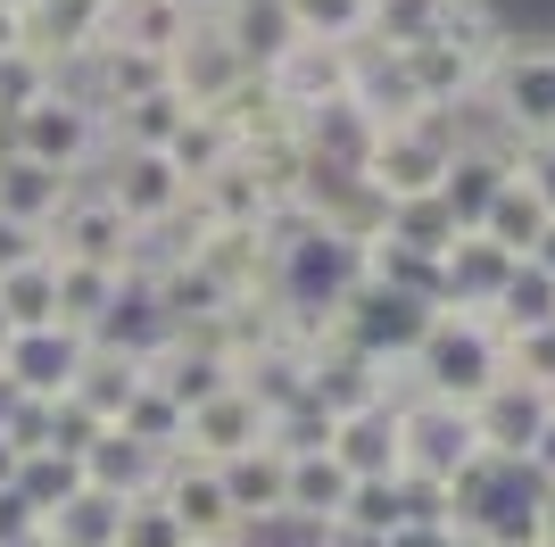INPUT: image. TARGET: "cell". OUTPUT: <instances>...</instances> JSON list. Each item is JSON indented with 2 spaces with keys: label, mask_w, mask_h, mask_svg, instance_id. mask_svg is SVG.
<instances>
[{
  "label": "cell",
  "mask_w": 555,
  "mask_h": 547,
  "mask_svg": "<svg viewBox=\"0 0 555 547\" xmlns=\"http://www.w3.org/2000/svg\"><path fill=\"white\" fill-rule=\"evenodd\" d=\"M448 158H456V125H448V109H423V116H406V125H390V133H373V150H365V166H357V182H365L382 207L440 200Z\"/></svg>",
  "instance_id": "obj_1"
},
{
  "label": "cell",
  "mask_w": 555,
  "mask_h": 547,
  "mask_svg": "<svg viewBox=\"0 0 555 547\" xmlns=\"http://www.w3.org/2000/svg\"><path fill=\"white\" fill-rule=\"evenodd\" d=\"M489 116L506 125V141H555V34H506V50L489 59V84H481Z\"/></svg>",
  "instance_id": "obj_2"
},
{
  "label": "cell",
  "mask_w": 555,
  "mask_h": 547,
  "mask_svg": "<svg viewBox=\"0 0 555 547\" xmlns=\"http://www.w3.org/2000/svg\"><path fill=\"white\" fill-rule=\"evenodd\" d=\"M0 141H9L17 158L50 166V175L83 182L100 158H108V116H100V109H83V100H67V91L50 84V91H42V100H34L25 116H9V125H0Z\"/></svg>",
  "instance_id": "obj_3"
},
{
  "label": "cell",
  "mask_w": 555,
  "mask_h": 547,
  "mask_svg": "<svg viewBox=\"0 0 555 547\" xmlns=\"http://www.w3.org/2000/svg\"><path fill=\"white\" fill-rule=\"evenodd\" d=\"M92 191H100V200H108L133 232H166V225L191 207V182L175 175V158H166V150H108Z\"/></svg>",
  "instance_id": "obj_4"
},
{
  "label": "cell",
  "mask_w": 555,
  "mask_h": 547,
  "mask_svg": "<svg viewBox=\"0 0 555 547\" xmlns=\"http://www.w3.org/2000/svg\"><path fill=\"white\" fill-rule=\"evenodd\" d=\"M166 84L183 91V109H224L232 91L249 84V59L224 42V25H216V17H199L183 34V50L166 59Z\"/></svg>",
  "instance_id": "obj_5"
},
{
  "label": "cell",
  "mask_w": 555,
  "mask_h": 547,
  "mask_svg": "<svg viewBox=\"0 0 555 547\" xmlns=\"http://www.w3.org/2000/svg\"><path fill=\"white\" fill-rule=\"evenodd\" d=\"M59 241H50V257H75V266H100V274H125L133 266V225L116 216L100 191H75L67 207H59Z\"/></svg>",
  "instance_id": "obj_6"
},
{
  "label": "cell",
  "mask_w": 555,
  "mask_h": 547,
  "mask_svg": "<svg viewBox=\"0 0 555 547\" xmlns=\"http://www.w3.org/2000/svg\"><path fill=\"white\" fill-rule=\"evenodd\" d=\"M348 100H357L382 133L406 125V116H423V91H415V75H406V50L357 42V50H348Z\"/></svg>",
  "instance_id": "obj_7"
},
{
  "label": "cell",
  "mask_w": 555,
  "mask_h": 547,
  "mask_svg": "<svg viewBox=\"0 0 555 547\" xmlns=\"http://www.w3.org/2000/svg\"><path fill=\"white\" fill-rule=\"evenodd\" d=\"M257 84H266V100H274V109L307 116V109H324V100H340V91H348V50L299 42V50H282L274 67L257 75Z\"/></svg>",
  "instance_id": "obj_8"
},
{
  "label": "cell",
  "mask_w": 555,
  "mask_h": 547,
  "mask_svg": "<svg viewBox=\"0 0 555 547\" xmlns=\"http://www.w3.org/2000/svg\"><path fill=\"white\" fill-rule=\"evenodd\" d=\"M75 191H83V182L50 175V166L17 158V150L0 141V216H9V225H25V232H50V225H59V207H67Z\"/></svg>",
  "instance_id": "obj_9"
},
{
  "label": "cell",
  "mask_w": 555,
  "mask_h": 547,
  "mask_svg": "<svg viewBox=\"0 0 555 547\" xmlns=\"http://www.w3.org/2000/svg\"><path fill=\"white\" fill-rule=\"evenodd\" d=\"M216 25H224V42L249 59V75H266L282 59V50H299V17H291V0H224L216 9Z\"/></svg>",
  "instance_id": "obj_10"
},
{
  "label": "cell",
  "mask_w": 555,
  "mask_h": 547,
  "mask_svg": "<svg viewBox=\"0 0 555 547\" xmlns=\"http://www.w3.org/2000/svg\"><path fill=\"white\" fill-rule=\"evenodd\" d=\"M191 25H199V17H191L183 0H116L108 25H100V42H125V50H150V59H175Z\"/></svg>",
  "instance_id": "obj_11"
},
{
  "label": "cell",
  "mask_w": 555,
  "mask_h": 547,
  "mask_svg": "<svg viewBox=\"0 0 555 547\" xmlns=\"http://www.w3.org/2000/svg\"><path fill=\"white\" fill-rule=\"evenodd\" d=\"M183 91L166 84L150 91V100H125V109H108V150H175V133H183Z\"/></svg>",
  "instance_id": "obj_12"
},
{
  "label": "cell",
  "mask_w": 555,
  "mask_h": 547,
  "mask_svg": "<svg viewBox=\"0 0 555 547\" xmlns=\"http://www.w3.org/2000/svg\"><path fill=\"white\" fill-rule=\"evenodd\" d=\"M539 232H547V207H539L531 191L506 175V191H498V200H489V216H481V241H498L506 257H531Z\"/></svg>",
  "instance_id": "obj_13"
},
{
  "label": "cell",
  "mask_w": 555,
  "mask_h": 547,
  "mask_svg": "<svg viewBox=\"0 0 555 547\" xmlns=\"http://www.w3.org/2000/svg\"><path fill=\"white\" fill-rule=\"evenodd\" d=\"M448 9H456V0H373L365 42H382V50H415V42H431V34L448 25Z\"/></svg>",
  "instance_id": "obj_14"
},
{
  "label": "cell",
  "mask_w": 555,
  "mask_h": 547,
  "mask_svg": "<svg viewBox=\"0 0 555 547\" xmlns=\"http://www.w3.org/2000/svg\"><path fill=\"white\" fill-rule=\"evenodd\" d=\"M498 316H506V332H555V274L522 257L514 282L498 291Z\"/></svg>",
  "instance_id": "obj_15"
},
{
  "label": "cell",
  "mask_w": 555,
  "mask_h": 547,
  "mask_svg": "<svg viewBox=\"0 0 555 547\" xmlns=\"http://www.w3.org/2000/svg\"><path fill=\"white\" fill-rule=\"evenodd\" d=\"M291 17H299L307 42H332V50H357L373 25V0H291Z\"/></svg>",
  "instance_id": "obj_16"
},
{
  "label": "cell",
  "mask_w": 555,
  "mask_h": 547,
  "mask_svg": "<svg viewBox=\"0 0 555 547\" xmlns=\"http://www.w3.org/2000/svg\"><path fill=\"white\" fill-rule=\"evenodd\" d=\"M42 91H50V59H42L34 42H17L9 59H0V125H9V116H25Z\"/></svg>",
  "instance_id": "obj_17"
},
{
  "label": "cell",
  "mask_w": 555,
  "mask_h": 547,
  "mask_svg": "<svg viewBox=\"0 0 555 547\" xmlns=\"http://www.w3.org/2000/svg\"><path fill=\"white\" fill-rule=\"evenodd\" d=\"M514 182L555 216V141H522V150H514Z\"/></svg>",
  "instance_id": "obj_18"
},
{
  "label": "cell",
  "mask_w": 555,
  "mask_h": 547,
  "mask_svg": "<svg viewBox=\"0 0 555 547\" xmlns=\"http://www.w3.org/2000/svg\"><path fill=\"white\" fill-rule=\"evenodd\" d=\"M17 42H25V17H9V9H0V59H9Z\"/></svg>",
  "instance_id": "obj_19"
},
{
  "label": "cell",
  "mask_w": 555,
  "mask_h": 547,
  "mask_svg": "<svg viewBox=\"0 0 555 547\" xmlns=\"http://www.w3.org/2000/svg\"><path fill=\"white\" fill-rule=\"evenodd\" d=\"M531 266H547V274H555V216H547V232H539V250H531Z\"/></svg>",
  "instance_id": "obj_20"
},
{
  "label": "cell",
  "mask_w": 555,
  "mask_h": 547,
  "mask_svg": "<svg viewBox=\"0 0 555 547\" xmlns=\"http://www.w3.org/2000/svg\"><path fill=\"white\" fill-rule=\"evenodd\" d=\"M0 9H9V17H34V9H42V0H0Z\"/></svg>",
  "instance_id": "obj_21"
}]
</instances>
